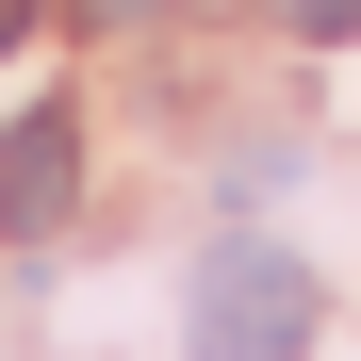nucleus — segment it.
<instances>
[{
	"label": "nucleus",
	"mask_w": 361,
	"mask_h": 361,
	"mask_svg": "<svg viewBox=\"0 0 361 361\" xmlns=\"http://www.w3.org/2000/svg\"><path fill=\"white\" fill-rule=\"evenodd\" d=\"M180 345H197V361H295V345H312V279H295V247H263V230L197 247Z\"/></svg>",
	"instance_id": "nucleus-1"
},
{
	"label": "nucleus",
	"mask_w": 361,
	"mask_h": 361,
	"mask_svg": "<svg viewBox=\"0 0 361 361\" xmlns=\"http://www.w3.org/2000/svg\"><path fill=\"white\" fill-rule=\"evenodd\" d=\"M66 17H99V33H148V17H164V0H66Z\"/></svg>",
	"instance_id": "nucleus-4"
},
{
	"label": "nucleus",
	"mask_w": 361,
	"mask_h": 361,
	"mask_svg": "<svg viewBox=\"0 0 361 361\" xmlns=\"http://www.w3.org/2000/svg\"><path fill=\"white\" fill-rule=\"evenodd\" d=\"M295 33H312V49H345V33H361V0H295Z\"/></svg>",
	"instance_id": "nucleus-3"
},
{
	"label": "nucleus",
	"mask_w": 361,
	"mask_h": 361,
	"mask_svg": "<svg viewBox=\"0 0 361 361\" xmlns=\"http://www.w3.org/2000/svg\"><path fill=\"white\" fill-rule=\"evenodd\" d=\"M66 197H82V115H66V99L0 115V247H49Z\"/></svg>",
	"instance_id": "nucleus-2"
},
{
	"label": "nucleus",
	"mask_w": 361,
	"mask_h": 361,
	"mask_svg": "<svg viewBox=\"0 0 361 361\" xmlns=\"http://www.w3.org/2000/svg\"><path fill=\"white\" fill-rule=\"evenodd\" d=\"M17 33H33V0H0V49H17Z\"/></svg>",
	"instance_id": "nucleus-5"
}]
</instances>
